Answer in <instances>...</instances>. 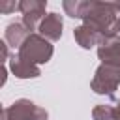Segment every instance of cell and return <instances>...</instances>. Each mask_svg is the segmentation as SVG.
Segmentation results:
<instances>
[{
	"label": "cell",
	"instance_id": "cell-1",
	"mask_svg": "<svg viewBox=\"0 0 120 120\" xmlns=\"http://www.w3.org/2000/svg\"><path fill=\"white\" fill-rule=\"evenodd\" d=\"M118 11H120V4L90 0L88 9H86V13L82 17V24L94 28L99 36L112 34L116 19H118Z\"/></svg>",
	"mask_w": 120,
	"mask_h": 120
},
{
	"label": "cell",
	"instance_id": "cell-2",
	"mask_svg": "<svg viewBox=\"0 0 120 120\" xmlns=\"http://www.w3.org/2000/svg\"><path fill=\"white\" fill-rule=\"evenodd\" d=\"M52 52H54V47L49 39H45L41 34H30L24 43L19 47L17 54L22 56L24 60L39 66V64H47L51 58H52Z\"/></svg>",
	"mask_w": 120,
	"mask_h": 120
},
{
	"label": "cell",
	"instance_id": "cell-3",
	"mask_svg": "<svg viewBox=\"0 0 120 120\" xmlns=\"http://www.w3.org/2000/svg\"><path fill=\"white\" fill-rule=\"evenodd\" d=\"M47 118H49V112L43 107L24 98L2 109V116H0V120H47Z\"/></svg>",
	"mask_w": 120,
	"mask_h": 120
},
{
	"label": "cell",
	"instance_id": "cell-4",
	"mask_svg": "<svg viewBox=\"0 0 120 120\" xmlns=\"http://www.w3.org/2000/svg\"><path fill=\"white\" fill-rule=\"evenodd\" d=\"M120 86V68H114V66H107V64H99L94 77H92V82H90V88L99 94V96H109L112 98L114 96V90Z\"/></svg>",
	"mask_w": 120,
	"mask_h": 120
},
{
	"label": "cell",
	"instance_id": "cell-5",
	"mask_svg": "<svg viewBox=\"0 0 120 120\" xmlns=\"http://www.w3.org/2000/svg\"><path fill=\"white\" fill-rule=\"evenodd\" d=\"M98 58L101 60V64L120 68V34L112 32L101 36L98 43Z\"/></svg>",
	"mask_w": 120,
	"mask_h": 120
},
{
	"label": "cell",
	"instance_id": "cell-6",
	"mask_svg": "<svg viewBox=\"0 0 120 120\" xmlns=\"http://www.w3.org/2000/svg\"><path fill=\"white\" fill-rule=\"evenodd\" d=\"M45 8H47V2H43V0H21L19 2V11L22 13V22L32 34H34V30L39 28L41 21L45 19Z\"/></svg>",
	"mask_w": 120,
	"mask_h": 120
},
{
	"label": "cell",
	"instance_id": "cell-7",
	"mask_svg": "<svg viewBox=\"0 0 120 120\" xmlns=\"http://www.w3.org/2000/svg\"><path fill=\"white\" fill-rule=\"evenodd\" d=\"M62 28H64L62 15L56 13V11H51V13H47L45 19L41 21V24H39V28H38V30H39L38 34H41L45 39H49V41L52 43V41H58V39L62 38Z\"/></svg>",
	"mask_w": 120,
	"mask_h": 120
},
{
	"label": "cell",
	"instance_id": "cell-8",
	"mask_svg": "<svg viewBox=\"0 0 120 120\" xmlns=\"http://www.w3.org/2000/svg\"><path fill=\"white\" fill-rule=\"evenodd\" d=\"M9 71H11L17 79H36V77L41 75L39 66L24 60V58L19 56V54H13V56L9 58Z\"/></svg>",
	"mask_w": 120,
	"mask_h": 120
},
{
	"label": "cell",
	"instance_id": "cell-9",
	"mask_svg": "<svg viewBox=\"0 0 120 120\" xmlns=\"http://www.w3.org/2000/svg\"><path fill=\"white\" fill-rule=\"evenodd\" d=\"M30 34H32V32L24 26L22 21H11V22L6 26V43L11 45V47H17V51H19V47L24 43V39H26Z\"/></svg>",
	"mask_w": 120,
	"mask_h": 120
},
{
	"label": "cell",
	"instance_id": "cell-10",
	"mask_svg": "<svg viewBox=\"0 0 120 120\" xmlns=\"http://www.w3.org/2000/svg\"><path fill=\"white\" fill-rule=\"evenodd\" d=\"M73 38H75L77 45H81L82 49H92V47L98 45L99 39H101V36H99L94 28H90V26H86V24L77 26V28L73 30Z\"/></svg>",
	"mask_w": 120,
	"mask_h": 120
},
{
	"label": "cell",
	"instance_id": "cell-11",
	"mask_svg": "<svg viewBox=\"0 0 120 120\" xmlns=\"http://www.w3.org/2000/svg\"><path fill=\"white\" fill-rule=\"evenodd\" d=\"M88 4H90V0H64L62 8H64L66 15L82 21V17H84V13L88 9Z\"/></svg>",
	"mask_w": 120,
	"mask_h": 120
},
{
	"label": "cell",
	"instance_id": "cell-12",
	"mask_svg": "<svg viewBox=\"0 0 120 120\" xmlns=\"http://www.w3.org/2000/svg\"><path fill=\"white\" fill-rule=\"evenodd\" d=\"M92 118L94 120H112L114 118V107H111V105H96L92 109Z\"/></svg>",
	"mask_w": 120,
	"mask_h": 120
},
{
	"label": "cell",
	"instance_id": "cell-13",
	"mask_svg": "<svg viewBox=\"0 0 120 120\" xmlns=\"http://www.w3.org/2000/svg\"><path fill=\"white\" fill-rule=\"evenodd\" d=\"M15 9H19V2H2L0 4V11L2 13H11Z\"/></svg>",
	"mask_w": 120,
	"mask_h": 120
},
{
	"label": "cell",
	"instance_id": "cell-14",
	"mask_svg": "<svg viewBox=\"0 0 120 120\" xmlns=\"http://www.w3.org/2000/svg\"><path fill=\"white\" fill-rule=\"evenodd\" d=\"M0 52H2V62H6L8 60V43H6V39L0 41Z\"/></svg>",
	"mask_w": 120,
	"mask_h": 120
},
{
	"label": "cell",
	"instance_id": "cell-15",
	"mask_svg": "<svg viewBox=\"0 0 120 120\" xmlns=\"http://www.w3.org/2000/svg\"><path fill=\"white\" fill-rule=\"evenodd\" d=\"M114 32H116V34H120V15H118V19H116V24H114Z\"/></svg>",
	"mask_w": 120,
	"mask_h": 120
},
{
	"label": "cell",
	"instance_id": "cell-16",
	"mask_svg": "<svg viewBox=\"0 0 120 120\" xmlns=\"http://www.w3.org/2000/svg\"><path fill=\"white\" fill-rule=\"evenodd\" d=\"M116 111H120V101H118V105H116Z\"/></svg>",
	"mask_w": 120,
	"mask_h": 120
}]
</instances>
